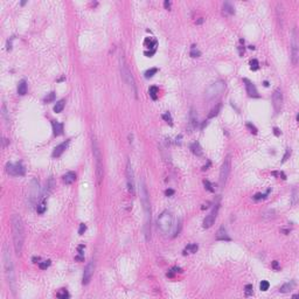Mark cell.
Wrapping results in <instances>:
<instances>
[{
	"label": "cell",
	"instance_id": "6da1fadb",
	"mask_svg": "<svg viewBox=\"0 0 299 299\" xmlns=\"http://www.w3.org/2000/svg\"><path fill=\"white\" fill-rule=\"evenodd\" d=\"M12 234H13L14 250L16 255H21L25 242V228H24V221L19 214L12 215Z\"/></svg>",
	"mask_w": 299,
	"mask_h": 299
},
{
	"label": "cell",
	"instance_id": "7a4b0ae2",
	"mask_svg": "<svg viewBox=\"0 0 299 299\" xmlns=\"http://www.w3.org/2000/svg\"><path fill=\"white\" fill-rule=\"evenodd\" d=\"M140 200H142L143 209L145 213V226H144L145 236H146V241H150L151 238V206H150L147 188L145 186L144 180L142 181V187H140Z\"/></svg>",
	"mask_w": 299,
	"mask_h": 299
},
{
	"label": "cell",
	"instance_id": "3957f363",
	"mask_svg": "<svg viewBox=\"0 0 299 299\" xmlns=\"http://www.w3.org/2000/svg\"><path fill=\"white\" fill-rule=\"evenodd\" d=\"M2 261H4V269H5V275L7 278L8 285L13 292V295H15V272H14V264H13V259L12 256L10 253V250L7 249L6 245H4L2 249Z\"/></svg>",
	"mask_w": 299,
	"mask_h": 299
},
{
	"label": "cell",
	"instance_id": "277c9868",
	"mask_svg": "<svg viewBox=\"0 0 299 299\" xmlns=\"http://www.w3.org/2000/svg\"><path fill=\"white\" fill-rule=\"evenodd\" d=\"M119 69H120L122 79H124V82L132 89L134 96L137 97V85H136V81H134L133 76H132V73L130 71V69H129V67H127V64H126L124 56H120V59H119Z\"/></svg>",
	"mask_w": 299,
	"mask_h": 299
},
{
	"label": "cell",
	"instance_id": "5b68a950",
	"mask_svg": "<svg viewBox=\"0 0 299 299\" xmlns=\"http://www.w3.org/2000/svg\"><path fill=\"white\" fill-rule=\"evenodd\" d=\"M93 153H94V159L96 162V176H97V182L98 185L102 182L103 175H104V168H103V159H102V153L98 146L97 140L93 138Z\"/></svg>",
	"mask_w": 299,
	"mask_h": 299
},
{
	"label": "cell",
	"instance_id": "8992f818",
	"mask_svg": "<svg viewBox=\"0 0 299 299\" xmlns=\"http://www.w3.org/2000/svg\"><path fill=\"white\" fill-rule=\"evenodd\" d=\"M173 216L170 212H162L158 217V227L164 234H168L173 229Z\"/></svg>",
	"mask_w": 299,
	"mask_h": 299
},
{
	"label": "cell",
	"instance_id": "52a82bcc",
	"mask_svg": "<svg viewBox=\"0 0 299 299\" xmlns=\"http://www.w3.org/2000/svg\"><path fill=\"white\" fill-rule=\"evenodd\" d=\"M226 89V83L223 81H216L215 83L210 84V87L206 90V99L210 101V99H214L216 97H219Z\"/></svg>",
	"mask_w": 299,
	"mask_h": 299
},
{
	"label": "cell",
	"instance_id": "ba28073f",
	"mask_svg": "<svg viewBox=\"0 0 299 299\" xmlns=\"http://www.w3.org/2000/svg\"><path fill=\"white\" fill-rule=\"evenodd\" d=\"M229 173H230V158L227 157L226 160L223 161L220 170V187H224V185L228 180Z\"/></svg>",
	"mask_w": 299,
	"mask_h": 299
},
{
	"label": "cell",
	"instance_id": "9c48e42d",
	"mask_svg": "<svg viewBox=\"0 0 299 299\" xmlns=\"http://www.w3.org/2000/svg\"><path fill=\"white\" fill-rule=\"evenodd\" d=\"M39 193H40L39 182L36 179H33L31 181V189H29V203L32 205V207L36 203L37 198H39Z\"/></svg>",
	"mask_w": 299,
	"mask_h": 299
},
{
	"label": "cell",
	"instance_id": "30bf717a",
	"mask_svg": "<svg viewBox=\"0 0 299 299\" xmlns=\"http://www.w3.org/2000/svg\"><path fill=\"white\" fill-rule=\"evenodd\" d=\"M291 49H292V63L296 65L298 63L299 50H298V40H297V33L296 29L292 31V41H291Z\"/></svg>",
	"mask_w": 299,
	"mask_h": 299
},
{
	"label": "cell",
	"instance_id": "8fae6325",
	"mask_svg": "<svg viewBox=\"0 0 299 299\" xmlns=\"http://www.w3.org/2000/svg\"><path fill=\"white\" fill-rule=\"evenodd\" d=\"M219 208H220V206L219 205H215V207L212 209V212L206 216V219L203 220V228H210L213 224H214V222L216 220V216H217V213H219Z\"/></svg>",
	"mask_w": 299,
	"mask_h": 299
},
{
	"label": "cell",
	"instance_id": "7c38bea8",
	"mask_svg": "<svg viewBox=\"0 0 299 299\" xmlns=\"http://www.w3.org/2000/svg\"><path fill=\"white\" fill-rule=\"evenodd\" d=\"M6 172L10 175H24L25 174V167L21 164H7L6 165Z\"/></svg>",
	"mask_w": 299,
	"mask_h": 299
},
{
	"label": "cell",
	"instance_id": "4fadbf2b",
	"mask_svg": "<svg viewBox=\"0 0 299 299\" xmlns=\"http://www.w3.org/2000/svg\"><path fill=\"white\" fill-rule=\"evenodd\" d=\"M126 181H127V189L130 193H134V181H133V171L131 167V162L127 161V166H126Z\"/></svg>",
	"mask_w": 299,
	"mask_h": 299
},
{
	"label": "cell",
	"instance_id": "5bb4252c",
	"mask_svg": "<svg viewBox=\"0 0 299 299\" xmlns=\"http://www.w3.org/2000/svg\"><path fill=\"white\" fill-rule=\"evenodd\" d=\"M272 102H273V109L276 112L281 110L282 108V103H283V94L281 89H276L275 93L272 95Z\"/></svg>",
	"mask_w": 299,
	"mask_h": 299
},
{
	"label": "cell",
	"instance_id": "9a60e30c",
	"mask_svg": "<svg viewBox=\"0 0 299 299\" xmlns=\"http://www.w3.org/2000/svg\"><path fill=\"white\" fill-rule=\"evenodd\" d=\"M94 269H95L94 261H90V262L87 264L85 269H84V273H83V282H82L83 285L89 284L90 279H91V277H93V275H94Z\"/></svg>",
	"mask_w": 299,
	"mask_h": 299
},
{
	"label": "cell",
	"instance_id": "2e32d148",
	"mask_svg": "<svg viewBox=\"0 0 299 299\" xmlns=\"http://www.w3.org/2000/svg\"><path fill=\"white\" fill-rule=\"evenodd\" d=\"M243 83L245 84V89H247V94L249 95L250 97H255V98H258L259 95H258V91L255 87V84L252 83L251 81H249L248 79H243Z\"/></svg>",
	"mask_w": 299,
	"mask_h": 299
},
{
	"label": "cell",
	"instance_id": "e0dca14e",
	"mask_svg": "<svg viewBox=\"0 0 299 299\" xmlns=\"http://www.w3.org/2000/svg\"><path fill=\"white\" fill-rule=\"evenodd\" d=\"M69 143H70V139H68V140H65V142L61 143L60 145H57L55 148H54V151H53V158H59L62 156V153L68 148V146H69Z\"/></svg>",
	"mask_w": 299,
	"mask_h": 299
},
{
	"label": "cell",
	"instance_id": "ac0fdd59",
	"mask_svg": "<svg viewBox=\"0 0 299 299\" xmlns=\"http://www.w3.org/2000/svg\"><path fill=\"white\" fill-rule=\"evenodd\" d=\"M51 126H53V133L54 136L59 137L63 133V124L62 123H59L56 120H51Z\"/></svg>",
	"mask_w": 299,
	"mask_h": 299
},
{
	"label": "cell",
	"instance_id": "d6986e66",
	"mask_svg": "<svg viewBox=\"0 0 299 299\" xmlns=\"http://www.w3.org/2000/svg\"><path fill=\"white\" fill-rule=\"evenodd\" d=\"M198 125V115L196 112L194 111V109H190V113H189V130H193L195 129Z\"/></svg>",
	"mask_w": 299,
	"mask_h": 299
},
{
	"label": "cell",
	"instance_id": "ffe728a7",
	"mask_svg": "<svg viewBox=\"0 0 299 299\" xmlns=\"http://www.w3.org/2000/svg\"><path fill=\"white\" fill-rule=\"evenodd\" d=\"M216 239L217 241H230V237L227 233V229L223 226L219 229V231L216 234Z\"/></svg>",
	"mask_w": 299,
	"mask_h": 299
},
{
	"label": "cell",
	"instance_id": "44dd1931",
	"mask_svg": "<svg viewBox=\"0 0 299 299\" xmlns=\"http://www.w3.org/2000/svg\"><path fill=\"white\" fill-rule=\"evenodd\" d=\"M76 180V173L75 172H68L63 175V182L65 185H71Z\"/></svg>",
	"mask_w": 299,
	"mask_h": 299
},
{
	"label": "cell",
	"instance_id": "7402d4cb",
	"mask_svg": "<svg viewBox=\"0 0 299 299\" xmlns=\"http://www.w3.org/2000/svg\"><path fill=\"white\" fill-rule=\"evenodd\" d=\"M223 13L226 15H233L235 13V7L231 5V2L229 1H226L223 4Z\"/></svg>",
	"mask_w": 299,
	"mask_h": 299
},
{
	"label": "cell",
	"instance_id": "603a6c76",
	"mask_svg": "<svg viewBox=\"0 0 299 299\" xmlns=\"http://www.w3.org/2000/svg\"><path fill=\"white\" fill-rule=\"evenodd\" d=\"M27 82H26V79H21L20 82H19V84H18V94L20 95V96H24V95L27 94Z\"/></svg>",
	"mask_w": 299,
	"mask_h": 299
},
{
	"label": "cell",
	"instance_id": "cb8c5ba5",
	"mask_svg": "<svg viewBox=\"0 0 299 299\" xmlns=\"http://www.w3.org/2000/svg\"><path fill=\"white\" fill-rule=\"evenodd\" d=\"M190 151L195 154V156H198V157H200V156H202V148H201V146H200V144L198 142L193 143L192 145H190Z\"/></svg>",
	"mask_w": 299,
	"mask_h": 299
},
{
	"label": "cell",
	"instance_id": "d4e9b609",
	"mask_svg": "<svg viewBox=\"0 0 299 299\" xmlns=\"http://www.w3.org/2000/svg\"><path fill=\"white\" fill-rule=\"evenodd\" d=\"M144 43H145V47L152 49V51H156V48H157V45H158L157 40L151 39V37H146Z\"/></svg>",
	"mask_w": 299,
	"mask_h": 299
},
{
	"label": "cell",
	"instance_id": "484cf974",
	"mask_svg": "<svg viewBox=\"0 0 299 299\" xmlns=\"http://www.w3.org/2000/svg\"><path fill=\"white\" fill-rule=\"evenodd\" d=\"M46 209H47V206H46V198H43V200H42L40 203H37L36 212H37L39 214H43V213L46 212Z\"/></svg>",
	"mask_w": 299,
	"mask_h": 299
},
{
	"label": "cell",
	"instance_id": "4316f807",
	"mask_svg": "<svg viewBox=\"0 0 299 299\" xmlns=\"http://www.w3.org/2000/svg\"><path fill=\"white\" fill-rule=\"evenodd\" d=\"M1 116H2V118L5 119L6 124L8 125V123H10V116H8V111H7V108H6V104H5V103H4L2 107H1Z\"/></svg>",
	"mask_w": 299,
	"mask_h": 299
},
{
	"label": "cell",
	"instance_id": "83f0119b",
	"mask_svg": "<svg viewBox=\"0 0 299 299\" xmlns=\"http://www.w3.org/2000/svg\"><path fill=\"white\" fill-rule=\"evenodd\" d=\"M293 286H295V283H293V282L284 284L283 286L279 289V292H282V293H287V292H290V291L292 290V287H293Z\"/></svg>",
	"mask_w": 299,
	"mask_h": 299
},
{
	"label": "cell",
	"instance_id": "f1b7e54d",
	"mask_svg": "<svg viewBox=\"0 0 299 299\" xmlns=\"http://www.w3.org/2000/svg\"><path fill=\"white\" fill-rule=\"evenodd\" d=\"M198 249H199L198 244H188V245L185 248L184 253H185V255H186V253H194V252L198 251Z\"/></svg>",
	"mask_w": 299,
	"mask_h": 299
},
{
	"label": "cell",
	"instance_id": "f546056e",
	"mask_svg": "<svg viewBox=\"0 0 299 299\" xmlns=\"http://www.w3.org/2000/svg\"><path fill=\"white\" fill-rule=\"evenodd\" d=\"M64 103H65V101L64 99H61V101H59L56 104H55V107H54V111L56 112V113H60V112H62L63 108H64Z\"/></svg>",
	"mask_w": 299,
	"mask_h": 299
},
{
	"label": "cell",
	"instance_id": "4dcf8cb0",
	"mask_svg": "<svg viewBox=\"0 0 299 299\" xmlns=\"http://www.w3.org/2000/svg\"><path fill=\"white\" fill-rule=\"evenodd\" d=\"M53 186H54V184H53V179L50 178V179L47 181V184H46V189H45L46 195H45V198H47L48 195H49V193H50V192H51V189H53Z\"/></svg>",
	"mask_w": 299,
	"mask_h": 299
},
{
	"label": "cell",
	"instance_id": "1f68e13d",
	"mask_svg": "<svg viewBox=\"0 0 299 299\" xmlns=\"http://www.w3.org/2000/svg\"><path fill=\"white\" fill-rule=\"evenodd\" d=\"M148 93H150V96H151V98H152L153 101H156L158 98V93H159V90H158L157 87H151Z\"/></svg>",
	"mask_w": 299,
	"mask_h": 299
},
{
	"label": "cell",
	"instance_id": "d6a6232c",
	"mask_svg": "<svg viewBox=\"0 0 299 299\" xmlns=\"http://www.w3.org/2000/svg\"><path fill=\"white\" fill-rule=\"evenodd\" d=\"M55 97H56V94H55L54 91H51V93L47 94V96H46L45 99H43V102H45V103H51V102L55 101Z\"/></svg>",
	"mask_w": 299,
	"mask_h": 299
},
{
	"label": "cell",
	"instance_id": "836d02e7",
	"mask_svg": "<svg viewBox=\"0 0 299 299\" xmlns=\"http://www.w3.org/2000/svg\"><path fill=\"white\" fill-rule=\"evenodd\" d=\"M56 297L60 299H67V298H69V293H68L67 290L62 289V290H60V291L56 293Z\"/></svg>",
	"mask_w": 299,
	"mask_h": 299
},
{
	"label": "cell",
	"instance_id": "e575fe53",
	"mask_svg": "<svg viewBox=\"0 0 299 299\" xmlns=\"http://www.w3.org/2000/svg\"><path fill=\"white\" fill-rule=\"evenodd\" d=\"M200 55H201L200 50L196 48L195 45H193L192 48H190V56H192V57H198V56H200Z\"/></svg>",
	"mask_w": 299,
	"mask_h": 299
},
{
	"label": "cell",
	"instance_id": "d590c367",
	"mask_svg": "<svg viewBox=\"0 0 299 299\" xmlns=\"http://www.w3.org/2000/svg\"><path fill=\"white\" fill-rule=\"evenodd\" d=\"M157 71H158L157 68H151V69H148V70L145 71V77H146V79H151Z\"/></svg>",
	"mask_w": 299,
	"mask_h": 299
},
{
	"label": "cell",
	"instance_id": "8d00e7d4",
	"mask_svg": "<svg viewBox=\"0 0 299 299\" xmlns=\"http://www.w3.org/2000/svg\"><path fill=\"white\" fill-rule=\"evenodd\" d=\"M250 69H251L252 71H256V70L259 69V63H258V61L256 59H253V60L250 61Z\"/></svg>",
	"mask_w": 299,
	"mask_h": 299
},
{
	"label": "cell",
	"instance_id": "74e56055",
	"mask_svg": "<svg viewBox=\"0 0 299 299\" xmlns=\"http://www.w3.org/2000/svg\"><path fill=\"white\" fill-rule=\"evenodd\" d=\"M162 119H164V120H166L167 123H170L171 125L173 124V123H172V122H173V119H172V116H171V113H170V112H165V113L162 115Z\"/></svg>",
	"mask_w": 299,
	"mask_h": 299
},
{
	"label": "cell",
	"instance_id": "f35d334b",
	"mask_svg": "<svg viewBox=\"0 0 299 299\" xmlns=\"http://www.w3.org/2000/svg\"><path fill=\"white\" fill-rule=\"evenodd\" d=\"M269 287H270V284H269L268 281H262L261 284H259V289L262 291H268Z\"/></svg>",
	"mask_w": 299,
	"mask_h": 299
},
{
	"label": "cell",
	"instance_id": "ab89813d",
	"mask_svg": "<svg viewBox=\"0 0 299 299\" xmlns=\"http://www.w3.org/2000/svg\"><path fill=\"white\" fill-rule=\"evenodd\" d=\"M220 108H221V105L219 104V105H217V107H216L215 109H213V110L210 111V113L208 115V118H213V117H215V116H216V115L219 113V111H220Z\"/></svg>",
	"mask_w": 299,
	"mask_h": 299
},
{
	"label": "cell",
	"instance_id": "60d3db41",
	"mask_svg": "<svg viewBox=\"0 0 299 299\" xmlns=\"http://www.w3.org/2000/svg\"><path fill=\"white\" fill-rule=\"evenodd\" d=\"M51 264V262L49 261V259H47V261H43V262H40L39 263V268L40 269H42V270H45V269H47L49 265Z\"/></svg>",
	"mask_w": 299,
	"mask_h": 299
},
{
	"label": "cell",
	"instance_id": "b9f144b4",
	"mask_svg": "<svg viewBox=\"0 0 299 299\" xmlns=\"http://www.w3.org/2000/svg\"><path fill=\"white\" fill-rule=\"evenodd\" d=\"M297 200H298V188H295L292 193V205H296Z\"/></svg>",
	"mask_w": 299,
	"mask_h": 299
},
{
	"label": "cell",
	"instance_id": "7bdbcfd3",
	"mask_svg": "<svg viewBox=\"0 0 299 299\" xmlns=\"http://www.w3.org/2000/svg\"><path fill=\"white\" fill-rule=\"evenodd\" d=\"M252 292H253V287H252L251 284H248V285H245V296H251Z\"/></svg>",
	"mask_w": 299,
	"mask_h": 299
},
{
	"label": "cell",
	"instance_id": "ee69618b",
	"mask_svg": "<svg viewBox=\"0 0 299 299\" xmlns=\"http://www.w3.org/2000/svg\"><path fill=\"white\" fill-rule=\"evenodd\" d=\"M203 185H205L206 189H208L209 192H215V188H213L214 186H213L208 180H205V181H203Z\"/></svg>",
	"mask_w": 299,
	"mask_h": 299
},
{
	"label": "cell",
	"instance_id": "f6af8a7d",
	"mask_svg": "<svg viewBox=\"0 0 299 299\" xmlns=\"http://www.w3.org/2000/svg\"><path fill=\"white\" fill-rule=\"evenodd\" d=\"M247 127L250 130V132H251V133H253V134H256V133H257V129L252 125L251 123H247Z\"/></svg>",
	"mask_w": 299,
	"mask_h": 299
},
{
	"label": "cell",
	"instance_id": "bcb514c9",
	"mask_svg": "<svg viewBox=\"0 0 299 299\" xmlns=\"http://www.w3.org/2000/svg\"><path fill=\"white\" fill-rule=\"evenodd\" d=\"M267 194H268V193H267ZM267 194H261V193H257V194L253 196V199H255V200H257V201H258V200H262V199H265V198H267Z\"/></svg>",
	"mask_w": 299,
	"mask_h": 299
},
{
	"label": "cell",
	"instance_id": "7dc6e473",
	"mask_svg": "<svg viewBox=\"0 0 299 299\" xmlns=\"http://www.w3.org/2000/svg\"><path fill=\"white\" fill-rule=\"evenodd\" d=\"M87 230V226L84 224V223H81L79 224V235H83L84 234V231Z\"/></svg>",
	"mask_w": 299,
	"mask_h": 299
},
{
	"label": "cell",
	"instance_id": "c3c4849f",
	"mask_svg": "<svg viewBox=\"0 0 299 299\" xmlns=\"http://www.w3.org/2000/svg\"><path fill=\"white\" fill-rule=\"evenodd\" d=\"M290 156H291V148H286V152H285V154H284L283 157V162H285Z\"/></svg>",
	"mask_w": 299,
	"mask_h": 299
},
{
	"label": "cell",
	"instance_id": "681fc988",
	"mask_svg": "<svg viewBox=\"0 0 299 299\" xmlns=\"http://www.w3.org/2000/svg\"><path fill=\"white\" fill-rule=\"evenodd\" d=\"M164 6H165V8H166V10H170V8H171V1L166 0V1L164 2Z\"/></svg>",
	"mask_w": 299,
	"mask_h": 299
},
{
	"label": "cell",
	"instance_id": "f907efd6",
	"mask_svg": "<svg viewBox=\"0 0 299 299\" xmlns=\"http://www.w3.org/2000/svg\"><path fill=\"white\" fill-rule=\"evenodd\" d=\"M165 194H166L167 196H171V195H173L174 194V190L173 189H167V190L165 192Z\"/></svg>",
	"mask_w": 299,
	"mask_h": 299
},
{
	"label": "cell",
	"instance_id": "816d5d0a",
	"mask_svg": "<svg viewBox=\"0 0 299 299\" xmlns=\"http://www.w3.org/2000/svg\"><path fill=\"white\" fill-rule=\"evenodd\" d=\"M273 132H275V134H276V136H279V134H281V132H279V130H278L277 127H275V129H273Z\"/></svg>",
	"mask_w": 299,
	"mask_h": 299
},
{
	"label": "cell",
	"instance_id": "f5cc1de1",
	"mask_svg": "<svg viewBox=\"0 0 299 299\" xmlns=\"http://www.w3.org/2000/svg\"><path fill=\"white\" fill-rule=\"evenodd\" d=\"M7 145V139H5V138H2V148L5 147Z\"/></svg>",
	"mask_w": 299,
	"mask_h": 299
},
{
	"label": "cell",
	"instance_id": "db71d44e",
	"mask_svg": "<svg viewBox=\"0 0 299 299\" xmlns=\"http://www.w3.org/2000/svg\"><path fill=\"white\" fill-rule=\"evenodd\" d=\"M172 271H174V272H182V270H181L180 268H173Z\"/></svg>",
	"mask_w": 299,
	"mask_h": 299
},
{
	"label": "cell",
	"instance_id": "11a10c76",
	"mask_svg": "<svg viewBox=\"0 0 299 299\" xmlns=\"http://www.w3.org/2000/svg\"><path fill=\"white\" fill-rule=\"evenodd\" d=\"M272 267L275 269H278V263H277V261H275V262L272 263Z\"/></svg>",
	"mask_w": 299,
	"mask_h": 299
},
{
	"label": "cell",
	"instance_id": "9f6ffc18",
	"mask_svg": "<svg viewBox=\"0 0 299 299\" xmlns=\"http://www.w3.org/2000/svg\"><path fill=\"white\" fill-rule=\"evenodd\" d=\"M202 22H203V19H200V20H198V21H196V24H198V25H200V24H202Z\"/></svg>",
	"mask_w": 299,
	"mask_h": 299
},
{
	"label": "cell",
	"instance_id": "6f0895ef",
	"mask_svg": "<svg viewBox=\"0 0 299 299\" xmlns=\"http://www.w3.org/2000/svg\"><path fill=\"white\" fill-rule=\"evenodd\" d=\"M263 84H264V87H269V83H268V82H267V81H265V82H264Z\"/></svg>",
	"mask_w": 299,
	"mask_h": 299
}]
</instances>
